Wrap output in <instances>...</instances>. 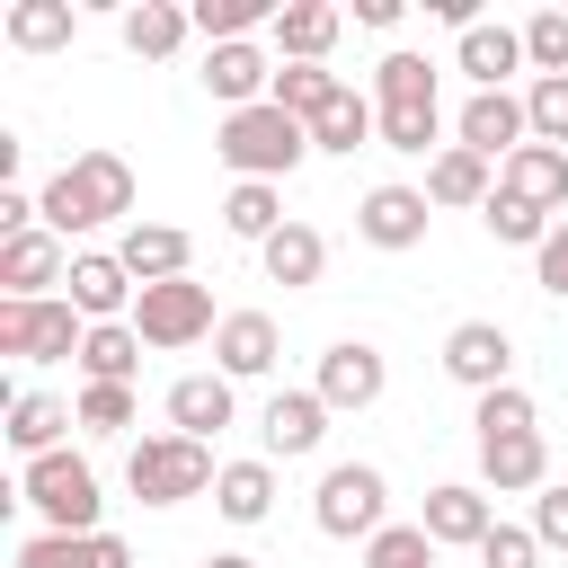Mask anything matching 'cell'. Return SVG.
Segmentation results:
<instances>
[{
	"label": "cell",
	"instance_id": "obj_3",
	"mask_svg": "<svg viewBox=\"0 0 568 568\" xmlns=\"http://www.w3.org/2000/svg\"><path fill=\"white\" fill-rule=\"evenodd\" d=\"M222 470H213V453L195 444V435H142L133 453H124V488L142 497V506H186V497H204Z\"/></svg>",
	"mask_w": 568,
	"mask_h": 568
},
{
	"label": "cell",
	"instance_id": "obj_48",
	"mask_svg": "<svg viewBox=\"0 0 568 568\" xmlns=\"http://www.w3.org/2000/svg\"><path fill=\"white\" fill-rule=\"evenodd\" d=\"M204 568H257V559H240V550H213V559H204Z\"/></svg>",
	"mask_w": 568,
	"mask_h": 568
},
{
	"label": "cell",
	"instance_id": "obj_23",
	"mask_svg": "<svg viewBox=\"0 0 568 568\" xmlns=\"http://www.w3.org/2000/svg\"><path fill=\"white\" fill-rule=\"evenodd\" d=\"M479 479H488V488H541V479H550L541 426H532V435H488V444H479Z\"/></svg>",
	"mask_w": 568,
	"mask_h": 568
},
{
	"label": "cell",
	"instance_id": "obj_18",
	"mask_svg": "<svg viewBox=\"0 0 568 568\" xmlns=\"http://www.w3.org/2000/svg\"><path fill=\"white\" fill-rule=\"evenodd\" d=\"M115 257H124V275H133V284H169V275H186L195 240H186L178 222H133V231L115 240Z\"/></svg>",
	"mask_w": 568,
	"mask_h": 568
},
{
	"label": "cell",
	"instance_id": "obj_10",
	"mask_svg": "<svg viewBox=\"0 0 568 568\" xmlns=\"http://www.w3.org/2000/svg\"><path fill=\"white\" fill-rule=\"evenodd\" d=\"M62 284H71V311H80L89 328H98V320H133V293H142V284L124 275V257H106V248H80Z\"/></svg>",
	"mask_w": 568,
	"mask_h": 568
},
{
	"label": "cell",
	"instance_id": "obj_1",
	"mask_svg": "<svg viewBox=\"0 0 568 568\" xmlns=\"http://www.w3.org/2000/svg\"><path fill=\"white\" fill-rule=\"evenodd\" d=\"M115 213H133V169H124L115 151H80V160L53 169L44 195H36V222H44L53 240L98 231V222H115Z\"/></svg>",
	"mask_w": 568,
	"mask_h": 568
},
{
	"label": "cell",
	"instance_id": "obj_44",
	"mask_svg": "<svg viewBox=\"0 0 568 568\" xmlns=\"http://www.w3.org/2000/svg\"><path fill=\"white\" fill-rule=\"evenodd\" d=\"M532 541L541 550H568V488H541L532 497Z\"/></svg>",
	"mask_w": 568,
	"mask_h": 568
},
{
	"label": "cell",
	"instance_id": "obj_30",
	"mask_svg": "<svg viewBox=\"0 0 568 568\" xmlns=\"http://www.w3.org/2000/svg\"><path fill=\"white\" fill-rule=\"evenodd\" d=\"M382 133V106H364L355 89H337L320 115H311V151H355V142H373Z\"/></svg>",
	"mask_w": 568,
	"mask_h": 568
},
{
	"label": "cell",
	"instance_id": "obj_4",
	"mask_svg": "<svg viewBox=\"0 0 568 568\" xmlns=\"http://www.w3.org/2000/svg\"><path fill=\"white\" fill-rule=\"evenodd\" d=\"M18 497L44 515V532H98V470L62 444V453H44V462H27V479H18Z\"/></svg>",
	"mask_w": 568,
	"mask_h": 568
},
{
	"label": "cell",
	"instance_id": "obj_5",
	"mask_svg": "<svg viewBox=\"0 0 568 568\" xmlns=\"http://www.w3.org/2000/svg\"><path fill=\"white\" fill-rule=\"evenodd\" d=\"M213 328H222L213 320V284H195V275H169V284H142L133 293V337L160 346V355H178V346H195Z\"/></svg>",
	"mask_w": 568,
	"mask_h": 568
},
{
	"label": "cell",
	"instance_id": "obj_20",
	"mask_svg": "<svg viewBox=\"0 0 568 568\" xmlns=\"http://www.w3.org/2000/svg\"><path fill=\"white\" fill-rule=\"evenodd\" d=\"M231 426V373H186V382H169V435H222Z\"/></svg>",
	"mask_w": 568,
	"mask_h": 568
},
{
	"label": "cell",
	"instance_id": "obj_40",
	"mask_svg": "<svg viewBox=\"0 0 568 568\" xmlns=\"http://www.w3.org/2000/svg\"><path fill=\"white\" fill-rule=\"evenodd\" d=\"M470 426H479V444H488V435H532L541 417H532V399H524V390L506 382V390H488V399L470 408Z\"/></svg>",
	"mask_w": 568,
	"mask_h": 568
},
{
	"label": "cell",
	"instance_id": "obj_31",
	"mask_svg": "<svg viewBox=\"0 0 568 568\" xmlns=\"http://www.w3.org/2000/svg\"><path fill=\"white\" fill-rule=\"evenodd\" d=\"M213 506H222L231 524H266V506H275V470H266V462H222Z\"/></svg>",
	"mask_w": 568,
	"mask_h": 568
},
{
	"label": "cell",
	"instance_id": "obj_42",
	"mask_svg": "<svg viewBox=\"0 0 568 568\" xmlns=\"http://www.w3.org/2000/svg\"><path fill=\"white\" fill-rule=\"evenodd\" d=\"M524 115H532V142L568 151V80H532L524 89Z\"/></svg>",
	"mask_w": 568,
	"mask_h": 568
},
{
	"label": "cell",
	"instance_id": "obj_21",
	"mask_svg": "<svg viewBox=\"0 0 568 568\" xmlns=\"http://www.w3.org/2000/svg\"><path fill=\"white\" fill-rule=\"evenodd\" d=\"M337 27H346V9H328V0H284V9H275V53H284V62H320V53L337 44Z\"/></svg>",
	"mask_w": 568,
	"mask_h": 568
},
{
	"label": "cell",
	"instance_id": "obj_8",
	"mask_svg": "<svg viewBox=\"0 0 568 568\" xmlns=\"http://www.w3.org/2000/svg\"><path fill=\"white\" fill-rule=\"evenodd\" d=\"M453 133H462V151H479V160H515V151L532 142V115H524L515 89H470V106L453 115Z\"/></svg>",
	"mask_w": 568,
	"mask_h": 568
},
{
	"label": "cell",
	"instance_id": "obj_26",
	"mask_svg": "<svg viewBox=\"0 0 568 568\" xmlns=\"http://www.w3.org/2000/svg\"><path fill=\"white\" fill-rule=\"evenodd\" d=\"M257 257H266V275H275L284 293H302V284H320V266H328V240H320L311 222H284V231H275Z\"/></svg>",
	"mask_w": 568,
	"mask_h": 568
},
{
	"label": "cell",
	"instance_id": "obj_13",
	"mask_svg": "<svg viewBox=\"0 0 568 568\" xmlns=\"http://www.w3.org/2000/svg\"><path fill=\"white\" fill-rule=\"evenodd\" d=\"M71 275V257H62V240L36 222V231H18V240H0V284H9V302H44V284H62Z\"/></svg>",
	"mask_w": 568,
	"mask_h": 568
},
{
	"label": "cell",
	"instance_id": "obj_33",
	"mask_svg": "<svg viewBox=\"0 0 568 568\" xmlns=\"http://www.w3.org/2000/svg\"><path fill=\"white\" fill-rule=\"evenodd\" d=\"M337 89H346V80H337L328 62H275V106H284V115H302V124H311Z\"/></svg>",
	"mask_w": 568,
	"mask_h": 568
},
{
	"label": "cell",
	"instance_id": "obj_41",
	"mask_svg": "<svg viewBox=\"0 0 568 568\" xmlns=\"http://www.w3.org/2000/svg\"><path fill=\"white\" fill-rule=\"evenodd\" d=\"M524 62H532L541 80H568V18H559V9H541V18L524 27Z\"/></svg>",
	"mask_w": 568,
	"mask_h": 568
},
{
	"label": "cell",
	"instance_id": "obj_43",
	"mask_svg": "<svg viewBox=\"0 0 568 568\" xmlns=\"http://www.w3.org/2000/svg\"><path fill=\"white\" fill-rule=\"evenodd\" d=\"M479 568H541V541H532L524 524H497V532L479 541Z\"/></svg>",
	"mask_w": 568,
	"mask_h": 568
},
{
	"label": "cell",
	"instance_id": "obj_7",
	"mask_svg": "<svg viewBox=\"0 0 568 568\" xmlns=\"http://www.w3.org/2000/svg\"><path fill=\"white\" fill-rule=\"evenodd\" d=\"M382 506H390V479L373 470V462H337L328 479H320V497H311V515H320V532L328 541H373L382 532Z\"/></svg>",
	"mask_w": 568,
	"mask_h": 568
},
{
	"label": "cell",
	"instance_id": "obj_14",
	"mask_svg": "<svg viewBox=\"0 0 568 568\" xmlns=\"http://www.w3.org/2000/svg\"><path fill=\"white\" fill-rule=\"evenodd\" d=\"M257 435H266V453H275V462L320 453V435H328V399H320V390H275V399H266V417H257Z\"/></svg>",
	"mask_w": 568,
	"mask_h": 568
},
{
	"label": "cell",
	"instance_id": "obj_28",
	"mask_svg": "<svg viewBox=\"0 0 568 568\" xmlns=\"http://www.w3.org/2000/svg\"><path fill=\"white\" fill-rule=\"evenodd\" d=\"M0 36H9L18 53H62V44H71V0H18V9L0 18Z\"/></svg>",
	"mask_w": 568,
	"mask_h": 568
},
{
	"label": "cell",
	"instance_id": "obj_39",
	"mask_svg": "<svg viewBox=\"0 0 568 568\" xmlns=\"http://www.w3.org/2000/svg\"><path fill=\"white\" fill-rule=\"evenodd\" d=\"M80 426L89 435H124L133 426V382H89L80 390Z\"/></svg>",
	"mask_w": 568,
	"mask_h": 568
},
{
	"label": "cell",
	"instance_id": "obj_2",
	"mask_svg": "<svg viewBox=\"0 0 568 568\" xmlns=\"http://www.w3.org/2000/svg\"><path fill=\"white\" fill-rule=\"evenodd\" d=\"M213 151H222V160H231L248 186H275V178H293V169H302V151H311V124H302V115H284V106L266 98V106H240V115H222Z\"/></svg>",
	"mask_w": 568,
	"mask_h": 568
},
{
	"label": "cell",
	"instance_id": "obj_37",
	"mask_svg": "<svg viewBox=\"0 0 568 568\" xmlns=\"http://www.w3.org/2000/svg\"><path fill=\"white\" fill-rule=\"evenodd\" d=\"M435 106H382V151H408V160H426L435 151Z\"/></svg>",
	"mask_w": 568,
	"mask_h": 568
},
{
	"label": "cell",
	"instance_id": "obj_34",
	"mask_svg": "<svg viewBox=\"0 0 568 568\" xmlns=\"http://www.w3.org/2000/svg\"><path fill=\"white\" fill-rule=\"evenodd\" d=\"M382 106H435V62L426 53H382Z\"/></svg>",
	"mask_w": 568,
	"mask_h": 568
},
{
	"label": "cell",
	"instance_id": "obj_35",
	"mask_svg": "<svg viewBox=\"0 0 568 568\" xmlns=\"http://www.w3.org/2000/svg\"><path fill=\"white\" fill-rule=\"evenodd\" d=\"M364 568H435V541H426V524H382V532L364 541Z\"/></svg>",
	"mask_w": 568,
	"mask_h": 568
},
{
	"label": "cell",
	"instance_id": "obj_25",
	"mask_svg": "<svg viewBox=\"0 0 568 568\" xmlns=\"http://www.w3.org/2000/svg\"><path fill=\"white\" fill-rule=\"evenodd\" d=\"M497 186H488V160L479 151H462V142H444L435 160H426V204H488Z\"/></svg>",
	"mask_w": 568,
	"mask_h": 568
},
{
	"label": "cell",
	"instance_id": "obj_16",
	"mask_svg": "<svg viewBox=\"0 0 568 568\" xmlns=\"http://www.w3.org/2000/svg\"><path fill=\"white\" fill-rule=\"evenodd\" d=\"M204 89H213L231 115H240V106H266V98H275V62H266L257 44H213V53H204Z\"/></svg>",
	"mask_w": 568,
	"mask_h": 568
},
{
	"label": "cell",
	"instance_id": "obj_11",
	"mask_svg": "<svg viewBox=\"0 0 568 568\" xmlns=\"http://www.w3.org/2000/svg\"><path fill=\"white\" fill-rule=\"evenodd\" d=\"M382 382H390V373H382V346L337 337V346L320 355V382H311V390H320V399H328V417H337V408H373V399H382Z\"/></svg>",
	"mask_w": 568,
	"mask_h": 568
},
{
	"label": "cell",
	"instance_id": "obj_36",
	"mask_svg": "<svg viewBox=\"0 0 568 568\" xmlns=\"http://www.w3.org/2000/svg\"><path fill=\"white\" fill-rule=\"evenodd\" d=\"M18 568H98V532H36L18 541Z\"/></svg>",
	"mask_w": 568,
	"mask_h": 568
},
{
	"label": "cell",
	"instance_id": "obj_15",
	"mask_svg": "<svg viewBox=\"0 0 568 568\" xmlns=\"http://www.w3.org/2000/svg\"><path fill=\"white\" fill-rule=\"evenodd\" d=\"M497 532V506H488V488H470V479H444V488H426V541L444 550V541H488Z\"/></svg>",
	"mask_w": 568,
	"mask_h": 568
},
{
	"label": "cell",
	"instance_id": "obj_38",
	"mask_svg": "<svg viewBox=\"0 0 568 568\" xmlns=\"http://www.w3.org/2000/svg\"><path fill=\"white\" fill-rule=\"evenodd\" d=\"M479 213H488V231H497L506 248H541V240H550V213H532V204H515V195H488Z\"/></svg>",
	"mask_w": 568,
	"mask_h": 568
},
{
	"label": "cell",
	"instance_id": "obj_9",
	"mask_svg": "<svg viewBox=\"0 0 568 568\" xmlns=\"http://www.w3.org/2000/svg\"><path fill=\"white\" fill-rule=\"evenodd\" d=\"M506 364H515V337L497 328V320H462L453 337H444V373L462 382V390H506Z\"/></svg>",
	"mask_w": 568,
	"mask_h": 568
},
{
	"label": "cell",
	"instance_id": "obj_47",
	"mask_svg": "<svg viewBox=\"0 0 568 568\" xmlns=\"http://www.w3.org/2000/svg\"><path fill=\"white\" fill-rule=\"evenodd\" d=\"M98 568H133V550H124L115 532H98Z\"/></svg>",
	"mask_w": 568,
	"mask_h": 568
},
{
	"label": "cell",
	"instance_id": "obj_27",
	"mask_svg": "<svg viewBox=\"0 0 568 568\" xmlns=\"http://www.w3.org/2000/svg\"><path fill=\"white\" fill-rule=\"evenodd\" d=\"M89 382H133L142 373V337H133V320H98L89 337H80V355H71Z\"/></svg>",
	"mask_w": 568,
	"mask_h": 568
},
{
	"label": "cell",
	"instance_id": "obj_22",
	"mask_svg": "<svg viewBox=\"0 0 568 568\" xmlns=\"http://www.w3.org/2000/svg\"><path fill=\"white\" fill-rule=\"evenodd\" d=\"M62 426H80V408H62L53 390H18V399H9V444H18L27 462L62 453Z\"/></svg>",
	"mask_w": 568,
	"mask_h": 568
},
{
	"label": "cell",
	"instance_id": "obj_6",
	"mask_svg": "<svg viewBox=\"0 0 568 568\" xmlns=\"http://www.w3.org/2000/svg\"><path fill=\"white\" fill-rule=\"evenodd\" d=\"M80 337H89V320L71 311V293L0 302V355H18V364H62V355H80Z\"/></svg>",
	"mask_w": 568,
	"mask_h": 568
},
{
	"label": "cell",
	"instance_id": "obj_19",
	"mask_svg": "<svg viewBox=\"0 0 568 568\" xmlns=\"http://www.w3.org/2000/svg\"><path fill=\"white\" fill-rule=\"evenodd\" d=\"M497 195H515V204H532V213L568 204V151H550V142H524V151L497 169Z\"/></svg>",
	"mask_w": 568,
	"mask_h": 568
},
{
	"label": "cell",
	"instance_id": "obj_24",
	"mask_svg": "<svg viewBox=\"0 0 568 568\" xmlns=\"http://www.w3.org/2000/svg\"><path fill=\"white\" fill-rule=\"evenodd\" d=\"M186 36H195V18H186L178 0H142V9H124V53H142V62H169Z\"/></svg>",
	"mask_w": 568,
	"mask_h": 568
},
{
	"label": "cell",
	"instance_id": "obj_46",
	"mask_svg": "<svg viewBox=\"0 0 568 568\" xmlns=\"http://www.w3.org/2000/svg\"><path fill=\"white\" fill-rule=\"evenodd\" d=\"M18 231H36V195L0 186V240H18Z\"/></svg>",
	"mask_w": 568,
	"mask_h": 568
},
{
	"label": "cell",
	"instance_id": "obj_12",
	"mask_svg": "<svg viewBox=\"0 0 568 568\" xmlns=\"http://www.w3.org/2000/svg\"><path fill=\"white\" fill-rule=\"evenodd\" d=\"M426 186H373L364 204H355V231L373 240V248H417L426 240Z\"/></svg>",
	"mask_w": 568,
	"mask_h": 568
},
{
	"label": "cell",
	"instance_id": "obj_32",
	"mask_svg": "<svg viewBox=\"0 0 568 568\" xmlns=\"http://www.w3.org/2000/svg\"><path fill=\"white\" fill-rule=\"evenodd\" d=\"M222 231H231V240H257V248H266V240L284 231V195H275V186H248V178H240V186L222 195Z\"/></svg>",
	"mask_w": 568,
	"mask_h": 568
},
{
	"label": "cell",
	"instance_id": "obj_45",
	"mask_svg": "<svg viewBox=\"0 0 568 568\" xmlns=\"http://www.w3.org/2000/svg\"><path fill=\"white\" fill-rule=\"evenodd\" d=\"M532 275H541V293H568V222H550V240L532 248Z\"/></svg>",
	"mask_w": 568,
	"mask_h": 568
},
{
	"label": "cell",
	"instance_id": "obj_29",
	"mask_svg": "<svg viewBox=\"0 0 568 568\" xmlns=\"http://www.w3.org/2000/svg\"><path fill=\"white\" fill-rule=\"evenodd\" d=\"M462 71L479 89H506V71H524V27H470L462 36Z\"/></svg>",
	"mask_w": 568,
	"mask_h": 568
},
{
	"label": "cell",
	"instance_id": "obj_17",
	"mask_svg": "<svg viewBox=\"0 0 568 568\" xmlns=\"http://www.w3.org/2000/svg\"><path fill=\"white\" fill-rule=\"evenodd\" d=\"M213 355H222V373H231V382H257V373H275L284 337H275V320H266V311H222Z\"/></svg>",
	"mask_w": 568,
	"mask_h": 568
}]
</instances>
